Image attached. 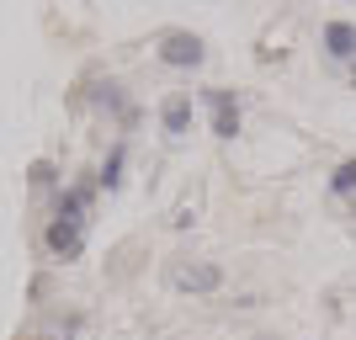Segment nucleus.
<instances>
[{"label": "nucleus", "instance_id": "10", "mask_svg": "<svg viewBox=\"0 0 356 340\" xmlns=\"http://www.w3.org/2000/svg\"><path fill=\"white\" fill-rule=\"evenodd\" d=\"M32 186H38V192H48V186H54V165H48V160L32 165Z\"/></svg>", "mask_w": 356, "mask_h": 340}, {"label": "nucleus", "instance_id": "6", "mask_svg": "<svg viewBox=\"0 0 356 340\" xmlns=\"http://www.w3.org/2000/svg\"><path fill=\"white\" fill-rule=\"evenodd\" d=\"M160 122H165V133H170V138H181L186 128H192V96H186V90L165 96V106H160Z\"/></svg>", "mask_w": 356, "mask_h": 340}, {"label": "nucleus", "instance_id": "2", "mask_svg": "<svg viewBox=\"0 0 356 340\" xmlns=\"http://www.w3.org/2000/svg\"><path fill=\"white\" fill-rule=\"evenodd\" d=\"M202 59H208V43L197 32H165L160 38V64H170V70H197Z\"/></svg>", "mask_w": 356, "mask_h": 340}, {"label": "nucleus", "instance_id": "1", "mask_svg": "<svg viewBox=\"0 0 356 340\" xmlns=\"http://www.w3.org/2000/svg\"><path fill=\"white\" fill-rule=\"evenodd\" d=\"M170 287L176 293H218L223 266H213V261H176L170 266Z\"/></svg>", "mask_w": 356, "mask_h": 340}, {"label": "nucleus", "instance_id": "4", "mask_svg": "<svg viewBox=\"0 0 356 340\" xmlns=\"http://www.w3.org/2000/svg\"><path fill=\"white\" fill-rule=\"evenodd\" d=\"M90 202H96V181H74L70 192H59V202H54V218L86 223V218H90Z\"/></svg>", "mask_w": 356, "mask_h": 340}, {"label": "nucleus", "instance_id": "11", "mask_svg": "<svg viewBox=\"0 0 356 340\" xmlns=\"http://www.w3.org/2000/svg\"><path fill=\"white\" fill-rule=\"evenodd\" d=\"M38 340H59V335H38Z\"/></svg>", "mask_w": 356, "mask_h": 340}, {"label": "nucleus", "instance_id": "3", "mask_svg": "<svg viewBox=\"0 0 356 340\" xmlns=\"http://www.w3.org/2000/svg\"><path fill=\"white\" fill-rule=\"evenodd\" d=\"M43 250L54 255V261H80V250H86V223L48 218V229H43Z\"/></svg>", "mask_w": 356, "mask_h": 340}, {"label": "nucleus", "instance_id": "5", "mask_svg": "<svg viewBox=\"0 0 356 340\" xmlns=\"http://www.w3.org/2000/svg\"><path fill=\"white\" fill-rule=\"evenodd\" d=\"M208 102H213V133L234 138L239 133V96H234V90H223V86H213Z\"/></svg>", "mask_w": 356, "mask_h": 340}, {"label": "nucleus", "instance_id": "8", "mask_svg": "<svg viewBox=\"0 0 356 340\" xmlns=\"http://www.w3.org/2000/svg\"><path fill=\"white\" fill-rule=\"evenodd\" d=\"M122 165H128V149H112V154H106V165H102V176H96V186H106V192H118L122 186Z\"/></svg>", "mask_w": 356, "mask_h": 340}, {"label": "nucleus", "instance_id": "9", "mask_svg": "<svg viewBox=\"0 0 356 340\" xmlns=\"http://www.w3.org/2000/svg\"><path fill=\"white\" fill-rule=\"evenodd\" d=\"M330 192H335V197H356V160H341V165H335Z\"/></svg>", "mask_w": 356, "mask_h": 340}, {"label": "nucleus", "instance_id": "7", "mask_svg": "<svg viewBox=\"0 0 356 340\" xmlns=\"http://www.w3.org/2000/svg\"><path fill=\"white\" fill-rule=\"evenodd\" d=\"M325 54L330 59H356V22H330L325 27Z\"/></svg>", "mask_w": 356, "mask_h": 340}]
</instances>
